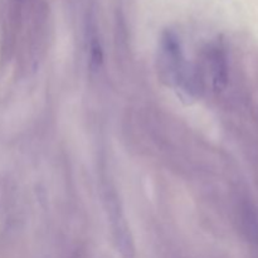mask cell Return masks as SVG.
<instances>
[{"instance_id":"6da1fadb","label":"cell","mask_w":258,"mask_h":258,"mask_svg":"<svg viewBox=\"0 0 258 258\" xmlns=\"http://www.w3.org/2000/svg\"><path fill=\"white\" fill-rule=\"evenodd\" d=\"M211 63L214 87L217 90H223L227 85V78H228V70H227V62L223 52L219 49L213 50L211 55Z\"/></svg>"}]
</instances>
